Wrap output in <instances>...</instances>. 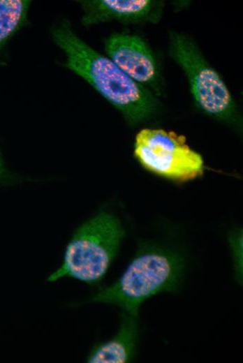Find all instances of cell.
Wrapping results in <instances>:
<instances>
[{
    "instance_id": "cell-1",
    "label": "cell",
    "mask_w": 243,
    "mask_h": 363,
    "mask_svg": "<svg viewBox=\"0 0 243 363\" xmlns=\"http://www.w3.org/2000/svg\"><path fill=\"white\" fill-rule=\"evenodd\" d=\"M53 39L66 56L65 66L85 80L119 110L130 126L153 118L160 103L148 89L125 74L110 58L80 39L63 23L54 29Z\"/></svg>"
},
{
    "instance_id": "cell-2",
    "label": "cell",
    "mask_w": 243,
    "mask_h": 363,
    "mask_svg": "<svg viewBox=\"0 0 243 363\" xmlns=\"http://www.w3.org/2000/svg\"><path fill=\"white\" fill-rule=\"evenodd\" d=\"M184 267V258L177 253L154 246L141 247L120 277L98 291L89 301L115 305L138 317L145 300L179 288Z\"/></svg>"
},
{
    "instance_id": "cell-3",
    "label": "cell",
    "mask_w": 243,
    "mask_h": 363,
    "mask_svg": "<svg viewBox=\"0 0 243 363\" xmlns=\"http://www.w3.org/2000/svg\"><path fill=\"white\" fill-rule=\"evenodd\" d=\"M125 230L113 214L101 211L83 222L68 241L59 268L47 281L55 282L64 277L89 285L100 282L116 257Z\"/></svg>"
},
{
    "instance_id": "cell-4",
    "label": "cell",
    "mask_w": 243,
    "mask_h": 363,
    "mask_svg": "<svg viewBox=\"0 0 243 363\" xmlns=\"http://www.w3.org/2000/svg\"><path fill=\"white\" fill-rule=\"evenodd\" d=\"M168 47L170 57L186 75L196 106L216 119L241 126L242 118L230 91L195 42L182 33L172 31Z\"/></svg>"
},
{
    "instance_id": "cell-5",
    "label": "cell",
    "mask_w": 243,
    "mask_h": 363,
    "mask_svg": "<svg viewBox=\"0 0 243 363\" xmlns=\"http://www.w3.org/2000/svg\"><path fill=\"white\" fill-rule=\"evenodd\" d=\"M135 159L146 170L177 182L193 180L204 172L202 156L185 139L161 128H143L136 135Z\"/></svg>"
},
{
    "instance_id": "cell-6",
    "label": "cell",
    "mask_w": 243,
    "mask_h": 363,
    "mask_svg": "<svg viewBox=\"0 0 243 363\" xmlns=\"http://www.w3.org/2000/svg\"><path fill=\"white\" fill-rule=\"evenodd\" d=\"M107 57L131 79L149 89L161 84L160 68L154 52L140 36L114 34L105 43Z\"/></svg>"
},
{
    "instance_id": "cell-7",
    "label": "cell",
    "mask_w": 243,
    "mask_h": 363,
    "mask_svg": "<svg viewBox=\"0 0 243 363\" xmlns=\"http://www.w3.org/2000/svg\"><path fill=\"white\" fill-rule=\"evenodd\" d=\"M82 24L90 26L108 21L125 24H157L161 19L165 3L154 0L82 1Z\"/></svg>"
},
{
    "instance_id": "cell-8",
    "label": "cell",
    "mask_w": 243,
    "mask_h": 363,
    "mask_svg": "<svg viewBox=\"0 0 243 363\" xmlns=\"http://www.w3.org/2000/svg\"><path fill=\"white\" fill-rule=\"evenodd\" d=\"M137 318L122 312L117 332L110 340L96 344L87 357L90 363H126L135 355L138 325Z\"/></svg>"
},
{
    "instance_id": "cell-9",
    "label": "cell",
    "mask_w": 243,
    "mask_h": 363,
    "mask_svg": "<svg viewBox=\"0 0 243 363\" xmlns=\"http://www.w3.org/2000/svg\"><path fill=\"white\" fill-rule=\"evenodd\" d=\"M31 1L0 0V50L25 21Z\"/></svg>"
},
{
    "instance_id": "cell-10",
    "label": "cell",
    "mask_w": 243,
    "mask_h": 363,
    "mask_svg": "<svg viewBox=\"0 0 243 363\" xmlns=\"http://www.w3.org/2000/svg\"><path fill=\"white\" fill-rule=\"evenodd\" d=\"M232 251L235 277L238 282L242 278V233L240 230L233 232L228 238Z\"/></svg>"
},
{
    "instance_id": "cell-11",
    "label": "cell",
    "mask_w": 243,
    "mask_h": 363,
    "mask_svg": "<svg viewBox=\"0 0 243 363\" xmlns=\"http://www.w3.org/2000/svg\"><path fill=\"white\" fill-rule=\"evenodd\" d=\"M17 178L6 168L0 153V185L14 182L17 180Z\"/></svg>"
}]
</instances>
